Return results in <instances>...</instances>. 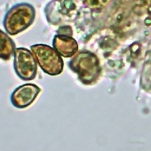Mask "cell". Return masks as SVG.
Returning a JSON list of instances; mask_svg holds the SVG:
<instances>
[{
  "label": "cell",
  "mask_w": 151,
  "mask_h": 151,
  "mask_svg": "<svg viewBox=\"0 0 151 151\" xmlns=\"http://www.w3.org/2000/svg\"><path fill=\"white\" fill-rule=\"evenodd\" d=\"M35 18L34 8L28 3H18L12 6L5 14L3 27L6 33L15 36L27 29Z\"/></svg>",
  "instance_id": "cell-1"
},
{
  "label": "cell",
  "mask_w": 151,
  "mask_h": 151,
  "mask_svg": "<svg viewBox=\"0 0 151 151\" xmlns=\"http://www.w3.org/2000/svg\"><path fill=\"white\" fill-rule=\"evenodd\" d=\"M53 45L57 52L65 58L73 55L78 49L76 40L69 36H55Z\"/></svg>",
  "instance_id": "cell-6"
},
{
  "label": "cell",
  "mask_w": 151,
  "mask_h": 151,
  "mask_svg": "<svg viewBox=\"0 0 151 151\" xmlns=\"http://www.w3.org/2000/svg\"><path fill=\"white\" fill-rule=\"evenodd\" d=\"M14 69L22 80L35 79L37 73V62L33 53L25 48H16L14 53Z\"/></svg>",
  "instance_id": "cell-4"
},
{
  "label": "cell",
  "mask_w": 151,
  "mask_h": 151,
  "mask_svg": "<svg viewBox=\"0 0 151 151\" xmlns=\"http://www.w3.org/2000/svg\"><path fill=\"white\" fill-rule=\"evenodd\" d=\"M15 43L8 36L0 29V59L4 60H10L15 51Z\"/></svg>",
  "instance_id": "cell-7"
},
{
  "label": "cell",
  "mask_w": 151,
  "mask_h": 151,
  "mask_svg": "<svg viewBox=\"0 0 151 151\" xmlns=\"http://www.w3.org/2000/svg\"><path fill=\"white\" fill-rule=\"evenodd\" d=\"M31 50L44 72L48 75L56 76L63 71L64 61L56 50L42 44L32 45Z\"/></svg>",
  "instance_id": "cell-3"
},
{
  "label": "cell",
  "mask_w": 151,
  "mask_h": 151,
  "mask_svg": "<svg viewBox=\"0 0 151 151\" xmlns=\"http://www.w3.org/2000/svg\"><path fill=\"white\" fill-rule=\"evenodd\" d=\"M70 67L73 71L77 73L79 79L86 84L92 83L99 75V60L89 52L79 54L76 58L71 60Z\"/></svg>",
  "instance_id": "cell-2"
},
{
  "label": "cell",
  "mask_w": 151,
  "mask_h": 151,
  "mask_svg": "<svg viewBox=\"0 0 151 151\" xmlns=\"http://www.w3.org/2000/svg\"><path fill=\"white\" fill-rule=\"evenodd\" d=\"M40 92V88L34 84H24L16 88L11 95V103L16 108L23 109L33 103Z\"/></svg>",
  "instance_id": "cell-5"
}]
</instances>
